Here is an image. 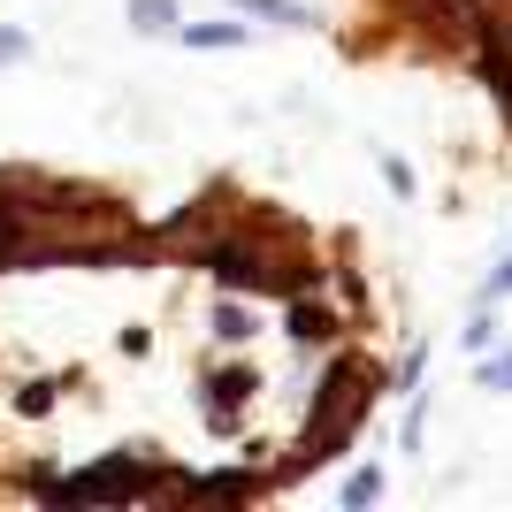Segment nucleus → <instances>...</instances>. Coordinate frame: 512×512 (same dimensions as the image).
<instances>
[{
	"label": "nucleus",
	"instance_id": "423d86ee",
	"mask_svg": "<svg viewBox=\"0 0 512 512\" xmlns=\"http://www.w3.org/2000/svg\"><path fill=\"white\" fill-rule=\"evenodd\" d=\"M299 337H337V321L321 314V306H299Z\"/></svg>",
	"mask_w": 512,
	"mask_h": 512
},
{
	"label": "nucleus",
	"instance_id": "6e6552de",
	"mask_svg": "<svg viewBox=\"0 0 512 512\" xmlns=\"http://www.w3.org/2000/svg\"><path fill=\"white\" fill-rule=\"evenodd\" d=\"M490 390H512V352H505V360L490 367Z\"/></svg>",
	"mask_w": 512,
	"mask_h": 512
},
{
	"label": "nucleus",
	"instance_id": "f03ea898",
	"mask_svg": "<svg viewBox=\"0 0 512 512\" xmlns=\"http://www.w3.org/2000/svg\"><path fill=\"white\" fill-rule=\"evenodd\" d=\"M130 490H146L138 467H100V474H85V482H69L62 497H130Z\"/></svg>",
	"mask_w": 512,
	"mask_h": 512
},
{
	"label": "nucleus",
	"instance_id": "39448f33",
	"mask_svg": "<svg viewBox=\"0 0 512 512\" xmlns=\"http://www.w3.org/2000/svg\"><path fill=\"white\" fill-rule=\"evenodd\" d=\"M245 16H268V23H306V8L299 0H237Z\"/></svg>",
	"mask_w": 512,
	"mask_h": 512
},
{
	"label": "nucleus",
	"instance_id": "0eeeda50",
	"mask_svg": "<svg viewBox=\"0 0 512 512\" xmlns=\"http://www.w3.org/2000/svg\"><path fill=\"white\" fill-rule=\"evenodd\" d=\"M375 490H383V474H352V482H344V505H367Z\"/></svg>",
	"mask_w": 512,
	"mask_h": 512
},
{
	"label": "nucleus",
	"instance_id": "20e7f679",
	"mask_svg": "<svg viewBox=\"0 0 512 512\" xmlns=\"http://www.w3.org/2000/svg\"><path fill=\"white\" fill-rule=\"evenodd\" d=\"M130 23L138 31H176V8L169 0H130Z\"/></svg>",
	"mask_w": 512,
	"mask_h": 512
},
{
	"label": "nucleus",
	"instance_id": "9d476101",
	"mask_svg": "<svg viewBox=\"0 0 512 512\" xmlns=\"http://www.w3.org/2000/svg\"><path fill=\"white\" fill-rule=\"evenodd\" d=\"M16 54H23V39H16V31H0V62H16Z\"/></svg>",
	"mask_w": 512,
	"mask_h": 512
},
{
	"label": "nucleus",
	"instance_id": "7ed1b4c3",
	"mask_svg": "<svg viewBox=\"0 0 512 512\" xmlns=\"http://www.w3.org/2000/svg\"><path fill=\"white\" fill-rule=\"evenodd\" d=\"M184 46H245L237 23H184Z\"/></svg>",
	"mask_w": 512,
	"mask_h": 512
},
{
	"label": "nucleus",
	"instance_id": "1a4fd4ad",
	"mask_svg": "<svg viewBox=\"0 0 512 512\" xmlns=\"http://www.w3.org/2000/svg\"><path fill=\"white\" fill-rule=\"evenodd\" d=\"M505 291H512V260H505V268L490 276V299H505Z\"/></svg>",
	"mask_w": 512,
	"mask_h": 512
},
{
	"label": "nucleus",
	"instance_id": "f257e3e1",
	"mask_svg": "<svg viewBox=\"0 0 512 512\" xmlns=\"http://www.w3.org/2000/svg\"><path fill=\"white\" fill-rule=\"evenodd\" d=\"M352 383H360L352 367H337V375L321 383V421H314V451H306V459H329V444L344 436V413H352V398H360Z\"/></svg>",
	"mask_w": 512,
	"mask_h": 512
}]
</instances>
